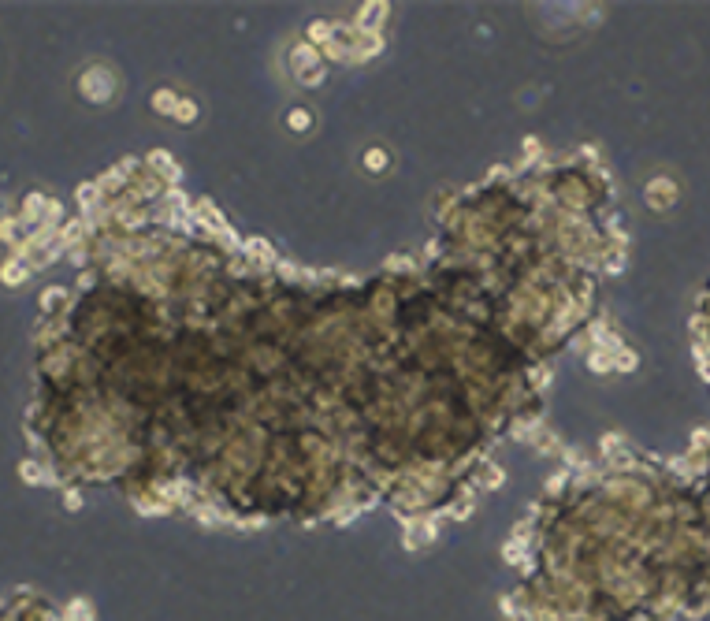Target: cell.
<instances>
[{
	"mask_svg": "<svg viewBox=\"0 0 710 621\" xmlns=\"http://www.w3.org/2000/svg\"><path fill=\"white\" fill-rule=\"evenodd\" d=\"M63 621H93V610L86 599H74V603L67 606V614H63Z\"/></svg>",
	"mask_w": 710,
	"mask_h": 621,
	"instance_id": "cell-1",
	"label": "cell"
},
{
	"mask_svg": "<svg viewBox=\"0 0 710 621\" xmlns=\"http://www.w3.org/2000/svg\"><path fill=\"white\" fill-rule=\"evenodd\" d=\"M4 279H8V283H19V279H23V260H12V265L4 268Z\"/></svg>",
	"mask_w": 710,
	"mask_h": 621,
	"instance_id": "cell-2",
	"label": "cell"
}]
</instances>
